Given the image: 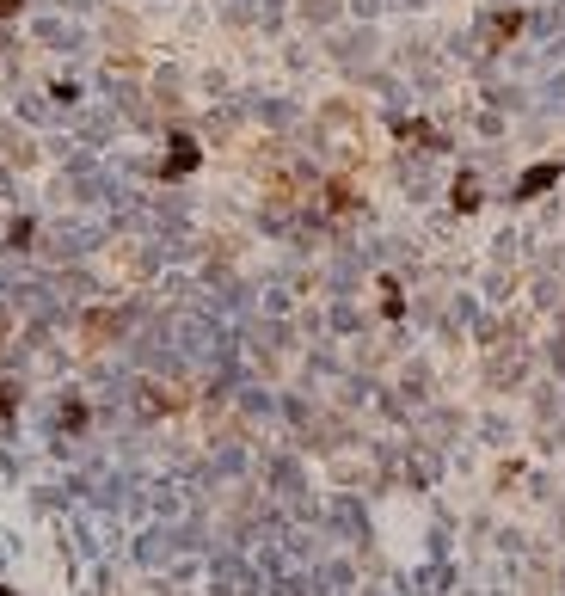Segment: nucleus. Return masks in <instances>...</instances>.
I'll return each instance as SVG.
<instances>
[{"label":"nucleus","mask_w":565,"mask_h":596,"mask_svg":"<svg viewBox=\"0 0 565 596\" xmlns=\"http://www.w3.org/2000/svg\"><path fill=\"white\" fill-rule=\"evenodd\" d=\"M0 596H6V591H0Z\"/></svg>","instance_id":"obj_1"}]
</instances>
